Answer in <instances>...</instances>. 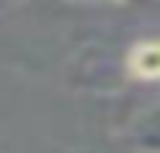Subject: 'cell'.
Wrapping results in <instances>:
<instances>
[{"instance_id":"1","label":"cell","mask_w":160,"mask_h":153,"mask_svg":"<svg viewBox=\"0 0 160 153\" xmlns=\"http://www.w3.org/2000/svg\"><path fill=\"white\" fill-rule=\"evenodd\" d=\"M126 72L136 82H160V37H143L129 48Z\"/></svg>"},{"instance_id":"2","label":"cell","mask_w":160,"mask_h":153,"mask_svg":"<svg viewBox=\"0 0 160 153\" xmlns=\"http://www.w3.org/2000/svg\"><path fill=\"white\" fill-rule=\"evenodd\" d=\"M129 143L136 146V153H160V102H153L133 119Z\"/></svg>"},{"instance_id":"3","label":"cell","mask_w":160,"mask_h":153,"mask_svg":"<svg viewBox=\"0 0 160 153\" xmlns=\"http://www.w3.org/2000/svg\"><path fill=\"white\" fill-rule=\"evenodd\" d=\"M75 3H112V0H75Z\"/></svg>"}]
</instances>
